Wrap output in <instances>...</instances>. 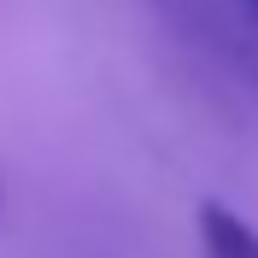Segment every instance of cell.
I'll return each mask as SVG.
<instances>
[{"instance_id":"cell-1","label":"cell","mask_w":258,"mask_h":258,"mask_svg":"<svg viewBox=\"0 0 258 258\" xmlns=\"http://www.w3.org/2000/svg\"><path fill=\"white\" fill-rule=\"evenodd\" d=\"M194 258H258V229L223 200L194 206Z\"/></svg>"},{"instance_id":"cell-2","label":"cell","mask_w":258,"mask_h":258,"mask_svg":"<svg viewBox=\"0 0 258 258\" xmlns=\"http://www.w3.org/2000/svg\"><path fill=\"white\" fill-rule=\"evenodd\" d=\"M246 6H252V18H258V0H246Z\"/></svg>"},{"instance_id":"cell-3","label":"cell","mask_w":258,"mask_h":258,"mask_svg":"<svg viewBox=\"0 0 258 258\" xmlns=\"http://www.w3.org/2000/svg\"><path fill=\"white\" fill-rule=\"evenodd\" d=\"M0 200H6V188H0Z\"/></svg>"}]
</instances>
